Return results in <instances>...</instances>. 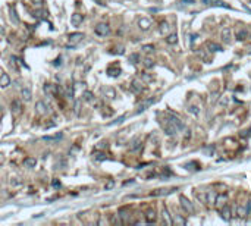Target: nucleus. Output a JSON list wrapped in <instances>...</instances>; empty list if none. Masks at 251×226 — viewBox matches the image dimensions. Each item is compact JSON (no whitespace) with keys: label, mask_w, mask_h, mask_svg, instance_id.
<instances>
[{"label":"nucleus","mask_w":251,"mask_h":226,"mask_svg":"<svg viewBox=\"0 0 251 226\" xmlns=\"http://www.w3.org/2000/svg\"><path fill=\"white\" fill-rule=\"evenodd\" d=\"M156 217H157V216H156V212H154V210L150 208V210L145 212V222H147V223H153V222H156Z\"/></svg>","instance_id":"obj_12"},{"label":"nucleus","mask_w":251,"mask_h":226,"mask_svg":"<svg viewBox=\"0 0 251 226\" xmlns=\"http://www.w3.org/2000/svg\"><path fill=\"white\" fill-rule=\"evenodd\" d=\"M10 110H12L13 115H19L22 112V103H21V100H13L12 103H10Z\"/></svg>","instance_id":"obj_6"},{"label":"nucleus","mask_w":251,"mask_h":226,"mask_svg":"<svg viewBox=\"0 0 251 226\" xmlns=\"http://www.w3.org/2000/svg\"><path fill=\"white\" fill-rule=\"evenodd\" d=\"M62 137H63V134L57 132V134H54V135H44V137H43V140L47 141V142H54V141L62 140Z\"/></svg>","instance_id":"obj_8"},{"label":"nucleus","mask_w":251,"mask_h":226,"mask_svg":"<svg viewBox=\"0 0 251 226\" xmlns=\"http://www.w3.org/2000/svg\"><path fill=\"white\" fill-rule=\"evenodd\" d=\"M113 185H115V182H113V181H109V182L106 184V189H110V188H113Z\"/></svg>","instance_id":"obj_38"},{"label":"nucleus","mask_w":251,"mask_h":226,"mask_svg":"<svg viewBox=\"0 0 251 226\" xmlns=\"http://www.w3.org/2000/svg\"><path fill=\"white\" fill-rule=\"evenodd\" d=\"M175 223H185V219H182V217L176 216V217H175Z\"/></svg>","instance_id":"obj_37"},{"label":"nucleus","mask_w":251,"mask_h":226,"mask_svg":"<svg viewBox=\"0 0 251 226\" xmlns=\"http://www.w3.org/2000/svg\"><path fill=\"white\" fill-rule=\"evenodd\" d=\"M129 60H131V63H137V62H138V54H131V56H129Z\"/></svg>","instance_id":"obj_35"},{"label":"nucleus","mask_w":251,"mask_h":226,"mask_svg":"<svg viewBox=\"0 0 251 226\" xmlns=\"http://www.w3.org/2000/svg\"><path fill=\"white\" fill-rule=\"evenodd\" d=\"M206 49L211 52V53H214V52H222V46H219L216 43H211V41H207L206 43Z\"/></svg>","instance_id":"obj_9"},{"label":"nucleus","mask_w":251,"mask_h":226,"mask_svg":"<svg viewBox=\"0 0 251 226\" xmlns=\"http://www.w3.org/2000/svg\"><path fill=\"white\" fill-rule=\"evenodd\" d=\"M94 157L99 160V162H103V160H106V154L101 153V151H97V153H94Z\"/></svg>","instance_id":"obj_28"},{"label":"nucleus","mask_w":251,"mask_h":226,"mask_svg":"<svg viewBox=\"0 0 251 226\" xmlns=\"http://www.w3.org/2000/svg\"><path fill=\"white\" fill-rule=\"evenodd\" d=\"M44 93L53 94V84H46V85H44Z\"/></svg>","instance_id":"obj_31"},{"label":"nucleus","mask_w":251,"mask_h":226,"mask_svg":"<svg viewBox=\"0 0 251 226\" xmlns=\"http://www.w3.org/2000/svg\"><path fill=\"white\" fill-rule=\"evenodd\" d=\"M12 16H13V22H15V24H18L19 21H18V18H16V14H15V10H12Z\"/></svg>","instance_id":"obj_40"},{"label":"nucleus","mask_w":251,"mask_h":226,"mask_svg":"<svg viewBox=\"0 0 251 226\" xmlns=\"http://www.w3.org/2000/svg\"><path fill=\"white\" fill-rule=\"evenodd\" d=\"M245 216H248L245 206H239L238 207V217H245Z\"/></svg>","instance_id":"obj_26"},{"label":"nucleus","mask_w":251,"mask_h":226,"mask_svg":"<svg viewBox=\"0 0 251 226\" xmlns=\"http://www.w3.org/2000/svg\"><path fill=\"white\" fill-rule=\"evenodd\" d=\"M53 186H54V188H60V182L57 179H54L53 181Z\"/></svg>","instance_id":"obj_39"},{"label":"nucleus","mask_w":251,"mask_h":226,"mask_svg":"<svg viewBox=\"0 0 251 226\" xmlns=\"http://www.w3.org/2000/svg\"><path fill=\"white\" fill-rule=\"evenodd\" d=\"M138 25L141 29H144V31H147L148 28L151 27V21L150 19H147V18H141V19L138 21Z\"/></svg>","instance_id":"obj_14"},{"label":"nucleus","mask_w":251,"mask_h":226,"mask_svg":"<svg viewBox=\"0 0 251 226\" xmlns=\"http://www.w3.org/2000/svg\"><path fill=\"white\" fill-rule=\"evenodd\" d=\"M94 33L97 34L99 37H106L110 34V27L107 24H99L97 27L94 28Z\"/></svg>","instance_id":"obj_2"},{"label":"nucleus","mask_w":251,"mask_h":226,"mask_svg":"<svg viewBox=\"0 0 251 226\" xmlns=\"http://www.w3.org/2000/svg\"><path fill=\"white\" fill-rule=\"evenodd\" d=\"M82 38H84V34H82V33H72V34H69V35H68V40H69L71 47H75L79 41L82 40Z\"/></svg>","instance_id":"obj_3"},{"label":"nucleus","mask_w":251,"mask_h":226,"mask_svg":"<svg viewBox=\"0 0 251 226\" xmlns=\"http://www.w3.org/2000/svg\"><path fill=\"white\" fill-rule=\"evenodd\" d=\"M247 35H248V31H247L245 28H242V29H238V31H237V38H238V40H245V38H247Z\"/></svg>","instance_id":"obj_22"},{"label":"nucleus","mask_w":251,"mask_h":226,"mask_svg":"<svg viewBox=\"0 0 251 226\" xmlns=\"http://www.w3.org/2000/svg\"><path fill=\"white\" fill-rule=\"evenodd\" d=\"M21 95H22V99L25 100V101H31V99H33V93H31V90L28 87H24L21 90Z\"/></svg>","instance_id":"obj_11"},{"label":"nucleus","mask_w":251,"mask_h":226,"mask_svg":"<svg viewBox=\"0 0 251 226\" xmlns=\"http://www.w3.org/2000/svg\"><path fill=\"white\" fill-rule=\"evenodd\" d=\"M176 41H178V35L176 34H169L167 35V43L169 44H175Z\"/></svg>","instance_id":"obj_27"},{"label":"nucleus","mask_w":251,"mask_h":226,"mask_svg":"<svg viewBox=\"0 0 251 226\" xmlns=\"http://www.w3.org/2000/svg\"><path fill=\"white\" fill-rule=\"evenodd\" d=\"M232 38V31H231V28H223L222 29V40L225 41V43H229Z\"/></svg>","instance_id":"obj_13"},{"label":"nucleus","mask_w":251,"mask_h":226,"mask_svg":"<svg viewBox=\"0 0 251 226\" xmlns=\"http://www.w3.org/2000/svg\"><path fill=\"white\" fill-rule=\"evenodd\" d=\"M120 68L119 66H109L107 68V73L110 75V76H119L120 75Z\"/></svg>","instance_id":"obj_18"},{"label":"nucleus","mask_w":251,"mask_h":226,"mask_svg":"<svg viewBox=\"0 0 251 226\" xmlns=\"http://www.w3.org/2000/svg\"><path fill=\"white\" fill-rule=\"evenodd\" d=\"M153 103H154V99H150V100H147V101H144L143 104H139L138 106V110H137V113H141V112H144L145 109L148 106H151Z\"/></svg>","instance_id":"obj_20"},{"label":"nucleus","mask_w":251,"mask_h":226,"mask_svg":"<svg viewBox=\"0 0 251 226\" xmlns=\"http://www.w3.org/2000/svg\"><path fill=\"white\" fill-rule=\"evenodd\" d=\"M213 5H214V6L225 7V9H228V7H229V5H226L225 2H220V0H214V2H213Z\"/></svg>","instance_id":"obj_30"},{"label":"nucleus","mask_w":251,"mask_h":226,"mask_svg":"<svg viewBox=\"0 0 251 226\" xmlns=\"http://www.w3.org/2000/svg\"><path fill=\"white\" fill-rule=\"evenodd\" d=\"M181 206H182V208H184L185 212L194 213V206H192L191 201L186 198V197H181Z\"/></svg>","instance_id":"obj_5"},{"label":"nucleus","mask_w":251,"mask_h":226,"mask_svg":"<svg viewBox=\"0 0 251 226\" xmlns=\"http://www.w3.org/2000/svg\"><path fill=\"white\" fill-rule=\"evenodd\" d=\"M9 85H10V76L7 73L2 72L0 73V87L2 88H7Z\"/></svg>","instance_id":"obj_7"},{"label":"nucleus","mask_w":251,"mask_h":226,"mask_svg":"<svg viewBox=\"0 0 251 226\" xmlns=\"http://www.w3.org/2000/svg\"><path fill=\"white\" fill-rule=\"evenodd\" d=\"M82 21H84V15L82 14H73L72 18H71V22H72L73 27H78L79 24H82Z\"/></svg>","instance_id":"obj_10"},{"label":"nucleus","mask_w":251,"mask_h":226,"mask_svg":"<svg viewBox=\"0 0 251 226\" xmlns=\"http://www.w3.org/2000/svg\"><path fill=\"white\" fill-rule=\"evenodd\" d=\"M171 193H173V189H157V191L151 193V195L157 197V195H167V194H171Z\"/></svg>","instance_id":"obj_23"},{"label":"nucleus","mask_w":251,"mask_h":226,"mask_svg":"<svg viewBox=\"0 0 251 226\" xmlns=\"http://www.w3.org/2000/svg\"><path fill=\"white\" fill-rule=\"evenodd\" d=\"M182 2H185V5H191V3H194V0H182Z\"/></svg>","instance_id":"obj_42"},{"label":"nucleus","mask_w":251,"mask_h":226,"mask_svg":"<svg viewBox=\"0 0 251 226\" xmlns=\"http://www.w3.org/2000/svg\"><path fill=\"white\" fill-rule=\"evenodd\" d=\"M139 147H141V141H139V138H135V140L132 141V146L129 147V150H131V151H135V150H138Z\"/></svg>","instance_id":"obj_24"},{"label":"nucleus","mask_w":251,"mask_h":226,"mask_svg":"<svg viewBox=\"0 0 251 226\" xmlns=\"http://www.w3.org/2000/svg\"><path fill=\"white\" fill-rule=\"evenodd\" d=\"M162 216H163V220H165L166 225H172V223H173V220L171 219V214H169V212L166 210V207H163V210H162Z\"/></svg>","instance_id":"obj_19"},{"label":"nucleus","mask_w":251,"mask_h":226,"mask_svg":"<svg viewBox=\"0 0 251 226\" xmlns=\"http://www.w3.org/2000/svg\"><path fill=\"white\" fill-rule=\"evenodd\" d=\"M226 203H228V195H226V194H218V195H216V198H214V206L218 207L219 210H220L222 207L226 206Z\"/></svg>","instance_id":"obj_4"},{"label":"nucleus","mask_w":251,"mask_h":226,"mask_svg":"<svg viewBox=\"0 0 251 226\" xmlns=\"http://www.w3.org/2000/svg\"><path fill=\"white\" fill-rule=\"evenodd\" d=\"M169 29H171V28H169V24H167V22H162V24H160V33L163 34V35L169 33Z\"/></svg>","instance_id":"obj_25"},{"label":"nucleus","mask_w":251,"mask_h":226,"mask_svg":"<svg viewBox=\"0 0 251 226\" xmlns=\"http://www.w3.org/2000/svg\"><path fill=\"white\" fill-rule=\"evenodd\" d=\"M124 119H125V116H120V118H118L115 122H110V123H109V127H113V125H116V123H120Z\"/></svg>","instance_id":"obj_34"},{"label":"nucleus","mask_w":251,"mask_h":226,"mask_svg":"<svg viewBox=\"0 0 251 226\" xmlns=\"http://www.w3.org/2000/svg\"><path fill=\"white\" fill-rule=\"evenodd\" d=\"M49 112H50V106L47 104L46 101L40 100V101H37V103H35V113H37V115H40V116H44V115H47Z\"/></svg>","instance_id":"obj_1"},{"label":"nucleus","mask_w":251,"mask_h":226,"mask_svg":"<svg viewBox=\"0 0 251 226\" xmlns=\"http://www.w3.org/2000/svg\"><path fill=\"white\" fill-rule=\"evenodd\" d=\"M82 97H84V100H85V101H91L94 95H92L91 91H85V93L82 94Z\"/></svg>","instance_id":"obj_29"},{"label":"nucleus","mask_w":251,"mask_h":226,"mask_svg":"<svg viewBox=\"0 0 251 226\" xmlns=\"http://www.w3.org/2000/svg\"><path fill=\"white\" fill-rule=\"evenodd\" d=\"M131 90L134 91V93L138 94V93H141V91L144 90V87H143V84H141L139 81L135 80V81H132V84H131Z\"/></svg>","instance_id":"obj_15"},{"label":"nucleus","mask_w":251,"mask_h":226,"mask_svg":"<svg viewBox=\"0 0 251 226\" xmlns=\"http://www.w3.org/2000/svg\"><path fill=\"white\" fill-rule=\"evenodd\" d=\"M24 166L28 167V169H33V167L37 166V160L34 159V157H26L24 160Z\"/></svg>","instance_id":"obj_17"},{"label":"nucleus","mask_w":251,"mask_h":226,"mask_svg":"<svg viewBox=\"0 0 251 226\" xmlns=\"http://www.w3.org/2000/svg\"><path fill=\"white\" fill-rule=\"evenodd\" d=\"M220 212H222V217H223L225 220H231V208L228 206H225L220 208Z\"/></svg>","instance_id":"obj_21"},{"label":"nucleus","mask_w":251,"mask_h":226,"mask_svg":"<svg viewBox=\"0 0 251 226\" xmlns=\"http://www.w3.org/2000/svg\"><path fill=\"white\" fill-rule=\"evenodd\" d=\"M144 65H145V68H153V66H154V62H153L151 59H145L144 60Z\"/></svg>","instance_id":"obj_32"},{"label":"nucleus","mask_w":251,"mask_h":226,"mask_svg":"<svg viewBox=\"0 0 251 226\" xmlns=\"http://www.w3.org/2000/svg\"><path fill=\"white\" fill-rule=\"evenodd\" d=\"M101 93H103V95H106L109 100H113L116 97V93H115L113 88H101Z\"/></svg>","instance_id":"obj_16"},{"label":"nucleus","mask_w":251,"mask_h":226,"mask_svg":"<svg viewBox=\"0 0 251 226\" xmlns=\"http://www.w3.org/2000/svg\"><path fill=\"white\" fill-rule=\"evenodd\" d=\"M190 112H191V113H195V115H197L198 110H197V107H191V109H190Z\"/></svg>","instance_id":"obj_41"},{"label":"nucleus","mask_w":251,"mask_h":226,"mask_svg":"<svg viewBox=\"0 0 251 226\" xmlns=\"http://www.w3.org/2000/svg\"><path fill=\"white\" fill-rule=\"evenodd\" d=\"M143 50H144L145 53H151L153 50H154V47H153V46H150V44H148V46H143Z\"/></svg>","instance_id":"obj_33"},{"label":"nucleus","mask_w":251,"mask_h":226,"mask_svg":"<svg viewBox=\"0 0 251 226\" xmlns=\"http://www.w3.org/2000/svg\"><path fill=\"white\" fill-rule=\"evenodd\" d=\"M143 80H144L145 82H150V81H151L153 78L150 76V75H148V73H143Z\"/></svg>","instance_id":"obj_36"}]
</instances>
